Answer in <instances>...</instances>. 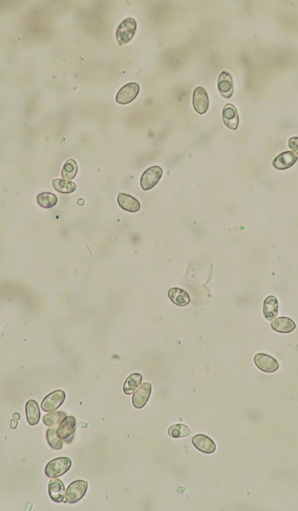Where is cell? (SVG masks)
<instances>
[{
    "instance_id": "obj_25",
    "label": "cell",
    "mask_w": 298,
    "mask_h": 511,
    "mask_svg": "<svg viewBox=\"0 0 298 511\" xmlns=\"http://www.w3.org/2000/svg\"><path fill=\"white\" fill-rule=\"evenodd\" d=\"M78 170L76 162L73 160L67 161L62 170L63 179L68 181L74 179L77 175Z\"/></svg>"
},
{
    "instance_id": "obj_22",
    "label": "cell",
    "mask_w": 298,
    "mask_h": 511,
    "mask_svg": "<svg viewBox=\"0 0 298 511\" xmlns=\"http://www.w3.org/2000/svg\"><path fill=\"white\" fill-rule=\"evenodd\" d=\"M52 185L56 191L63 194H70L77 189V185L74 183L63 179L53 180Z\"/></svg>"
},
{
    "instance_id": "obj_30",
    "label": "cell",
    "mask_w": 298,
    "mask_h": 511,
    "mask_svg": "<svg viewBox=\"0 0 298 511\" xmlns=\"http://www.w3.org/2000/svg\"><path fill=\"white\" fill-rule=\"evenodd\" d=\"M13 418L14 420H20L21 419V416L18 413H15L13 415Z\"/></svg>"
},
{
    "instance_id": "obj_4",
    "label": "cell",
    "mask_w": 298,
    "mask_h": 511,
    "mask_svg": "<svg viewBox=\"0 0 298 511\" xmlns=\"http://www.w3.org/2000/svg\"><path fill=\"white\" fill-rule=\"evenodd\" d=\"M163 176V170L159 166H153L143 173L141 185L143 190L148 191L156 186Z\"/></svg>"
},
{
    "instance_id": "obj_1",
    "label": "cell",
    "mask_w": 298,
    "mask_h": 511,
    "mask_svg": "<svg viewBox=\"0 0 298 511\" xmlns=\"http://www.w3.org/2000/svg\"><path fill=\"white\" fill-rule=\"evenodd\" d=\"M137 28V22L134 18H127L121 23L116 32V38L120 46L130 42L133 39Z\"/></svg>"
},
{
    "instance_id": "obj_18",
    "label": "cell",
    "mask_w": 298,
    "mask_h": 511,
    "mask_svg": "<svg viewBox=\"0 0 298 511\" xmlns=\"http://www.w3.org/2000/svg\"><path fill=\"white\" fill-rule=\"evenodd\" d=\"M263 314L266 319L270 321L276 318L278 311V304L276 297H267L263 304Z\"/></svg>"
},
{
    "instance_id": "obj_13",
    "label": "cell",
    "mask_w": 298,
    "mask_h": 511,
    "mask_svg": "<svg viewBox=\"0 0 298 511\" xmlns=\"http://www.w3.org/2000/svg\"><path fill=\"white\" fill-rule=\"evenodd\" d=\"M218 89L222 96L229 99L233 94V87L232 79L229 73L223 71L221 73L218 80Z\"/></svg>"
},
{
    "instance_id": "obj_8",
    "label": "cell",
    "mask_w": 298,
    "mask_h": 511,
    "mask_svg": "<svg viewBox=\"0 0 298 511\" xmlns=\"http://www.w3.org/2000/svg\"><path fill=\"white\" fill-rule=\"evenodd\" d=\"M254 362L256 366L265 373H274L279 368L277 362L266 354L258 353L255 355Z\"/></svg>"
},
{
    "instance_id": "obj_14",
    "label": "cell",
    "mask_w": 298,
    "mask_h": 511,
    "mask_svg": "<svg viewBox=\"0 0 298 511\" xmlns=\"http://www.w3.org/2000/svg\"><path fill=\"white\" fill-rule=\"evenodd\" d=\"M297 161V155L290 151L283 152L273 162V167L278 170H285L291 167Z\"/></svg>"
},
{
    "instance_id": "obj_17",
    "label": "cell",
    "mask_w": 298,
    "mask_h": 511,
    "mask_svg": "<svg viewBox=\"0 0 298 511\" xmlns=\"http://www.w3.org/2000/svg\"><path fill=\"white\" fill-rule=\"evenodd\" d=\"M168 296L173 303L181 306H186L191 301L190 295L187 291L178 287H173L169 290Z\"/></svg>"
},
{
    "instance_id": "obj_7",
    "label": "cell",
    "mask_w": 298,
    "mask_h": 511,
    "mask_svg": "<svg viewBox=\"0 0 298 511\" xmlns=\"http://www.w3.org/2000/svg\"><path fill=\"white\" fill-rule=\"evenodd\" d=\"M193 105L196 112L200 115L205 114L209 109L208 94L202 87H198L193 94Z\"/></svg>"
},
{
    "instance_id": "obj_29",
    "label": "cell",
    "mask_w": 298,
    "mask_h": 511,
    "mask_svg": "<svg viewBox=\"0 0 298 511\" xmlns=\"http://www.w3.org/2000/svg\"><path fill=\"white\" fill-rule=\"evenodd\" d=\"M18 422L16 420H12L11 422V427L12 429H16L18 426Z\"/></svg>"
},
{
    "instance_id": "obj_15",
    "label": "cell",
    "mask_w": 298,
    "mask_h": 511,
    "mask_svg": "<svg viewBox=\"0 0 298 511\" xmlns=\"http://www.w3.org/2000/svg\"><path fill=\"white\" fill-rule=\"evenodd\" d=\"M48 493L52 501L62 502L65 499V487L61 480H51L48 484Z\"/></svg>"
},
{
    "instance_id": "obj_3",
    "label": "cell",
    "mask_w": 298,
    "mask_h": 511,
    "mask_svg": "<svg viewBox=\"0 0 298 511\" xmlns=\"http://www.w3.org/2000/svg\"><path fill=\"white\" fill-rule=\"evenodd\" d=\"M88 483L84 480H78L72 483L66 491V498L68 502L75 503L81 500L88 490Z\"/></svg>"
},
{
    "instance_id": "obj_6",
    "label": "cell",
    "mask_w": 298,
    "mask_h": 511,
    "mask_svg": "<svg viewBox=\"0 0 298 511\" xmlns=\"http://www.w3.org/2000/svg\"><path fill=\"white\" fill-rule=\"evenodd\" d=\"M139 92V86L137 83H130L123 87L116 96V101L121 105H127L133 101Z\"/></svg>"
},
{
    "instance_id": "obj_2",
    "label": "cell",
    "mask_w": 298,
    "mask_h": 511,
    "mask_svg": "<svg viewBox=\"0 0 298 511\" xmlns=\"http://www.w3.org/2000/svg\"><path fill=\"white\" fill-rule=\"evenodd\" d=\"M72 462L69 457L56 458L47 464L45 468V473L48 478H58L69 471Z\"/></svg>"
},
{
    "instance_id": "obj_26",
    "label": "cell",
    "mask_w": 298,
    "mask_h": 511,
    "mask_svg": "<svg viewBox=\"0 0 298 511\" xmlns=\"http://www.w3.org/2000/svg\"><path fill=\"white\" fill-rule=\"evenodd\" d=\"M168 433L169 436L172 438H178L188 436L191 434V431L187 426L182 424H177L169 428Z\"/></svg>"
},
{
    "instance_id": "obj_31",
    "label": "cell",
    "mask_w": 298,
    "mask_h": 511,
    "mask_svg": "<svg viewBox=\"0 0 298 511\" xmlns=\"http://www.w3.org/2000/svg\"><path fill=\"white\" fill-rule=\"evenodd\" d=\"M84 202H85L84 200L83 199H80L78 200V203L79 204V206H82L84 205Z\"/></svg>"
},
{
    "instance_id": "obj_10",
    "label": "cell",
    "mask_w": 298,
    "mask_h": 511,
    "mask_svg": "<svg viewBox=\"0 0 298 511\" xmlns=\"http://www.w3.org/2000/svg\"><path fill=\"white\" fill-rule=\"evenodd\" d=\"M222 120L227 127L236 130L239 126V117L237 110L231 104L226 105L222 113Z\"/></svg>"
},
{
    "instance_id": "obj_12",
    "label": "cell",
    "mask_w": 298,
    "mask_h": 511,
    "mask_svg": "<svg viewBox=\"0 0 298 511\" xmlns=\"http://www.w3.org/2000/svg\"><path fill=\"white\" fill-rule=\"evenodd\" d=\"M192 441L195 447L203 453H212L216 449L213 441L205 435H196L192 438Z\"/></svg>"
},
{
    "instance_id": "obj_20",
    "label": "cell",
    "mask_w": 298,
    "mask_h": 511,
    "mask_svg": "<svg viewBox=\"0 0 298 511\" xmlns=\"http://www.w3.org/2000/svg\"><path fill=\"white\" fill-rule=\"evenodd\" d=\"M26 415L30 425L35 426L39 423L40 412L38 404L34 400H30L26 404Z\"/></svg>"
},
{
    "instance_id": "obj_19",
    "label": "cell",
    "mask_w": 298,
    "mask_h": 511,
    "mask_svg": "<svg viewBox=\"0 0 298 511\" xmlns=\"http://www.w3.org/2000/svg\"><path fill=\"white\" fill-rule=\"evenodd\" d=\"M274 331L280 333H289L296 328L293 321L286 317H280L274 320L271 324Z\"/></svg>"
},
{
    "instance_id": "obj_28",
    "label": "cell",
    "mask_w": 298,
    "mask_h": 511,
    "mask_svg": "<svg viewBox=\"0 0 298 511\" xmlns=\"http://www.w3.org/2000/svg\"><path fill=\"white\" fill-rule=\"evenodd\" d=\"M288 146L290 149L298 155V137L290 138L288 141Z\"/></svg>"
},
{
    "instance_id": "obj_9",
    "label": "cell",
    "mask_w": 298,
    "mask_h": 511,
    "mask_svg": "<svg viewBox=\"0 0 298 511\" xmlns=\"http://www.w3.org/2000/svg\"><path fill=\"white\" fill-rule=\"evenodd\" d=\"M76 430V420L73 416H67L60 423L56 430V434L62 440H66L73 436Z\"/></svg>"
},
{
    "instance_id": "obj_5",
    "label": "cell",
    "mask_w": 298,
    "mask_h": 511,
    "mask_svg": "<svg viewBox=\"0 0 298 511\" xmlns=\"http://www.w3.org/2000/svg\"><path fill=\"white\" fill-rule=\"evenodd\" d=\"M65 392L57 390L48 395L41 404V408L44 412H49L56 411L63 403L66 399Z\"/></svg>"
},
{
    "instance_id": "obj_23",
    "label": "cell",
    "mask_w": 298,
    "mask_h": 511,
    "mask_svg": "<svg viewBox=\"0 0 298 511\" xmlns=\"http://www.w3.org/2000/svg\"><path fill=\"white\" fill-rule=\"evenodd\" d=\"M37 201L41 207L50 209L57 203L58 198L52 193L43 192L37 196Z\"/></svg>"
},
{
    "instance_id": "obj_24",
    "label": "cell",
    "mask_w": 298,
    "mask_h": 511,
    "mask_svg": "<svg viewBox=\"0 0 298 511\" xmlns=\"http://www.w3.org/2000/svg\"><path fill=\"white\" fill-rule=\"evenodd\" d=\"M67 417L66 413L57 412L51 413L45 415L43 418V421L45 425L51 428H55L64 418Z\"/></svg>"
},
{
    "instance_id": "obj_16",
    "label": "cell",
    "mask_w": 298,
    "mask_h": 511,
    "mask_svg": "<svg viewBox=\"0 0 298 511\" xmlns=\"http://www.w3.org/2000/svg\"><path fill=\"white\" fill-rule=\"evenodd\" d=\"M118 203L121 208L130 213H137L141 208V204L137 199L124 193L119 194Z\"/></svg>"
},
{
    "instance_id": "obj_21",
    "label": "cell",
    "mask_w": 298,
    "mask_h": 511,
    "mask_svg": "<svg viewBox=\"0 0 298 511\" xmlns=\"http://www.w3.org/2000/svg\"><path fill=\"white\" fill-rule=\"evenodd\" d=\"M142 378V375L138 373L132 374L128 377L124 385V393L127 395L133 394L135 389L141 384Z\"/></svg>"
},
{
    "instance_id": "obj_11",
    "label": "cell",
    "mask_w": 298,
    "mask_h": 511,
    "mask_svg": "<svg viewBox=\"0 0 298 511\" xmlns=\"http://www.w3.org/2000/svg\"><path fill=\"white\" fill-rule=\"evenodd\" d=\"M152 392V385L149 383H143L136 391L133 397V403L137 408L144 407L149 400Z\"/></svg>"
},
{
    "instance_id": "obj_27",
    "label": "cell",
    "mask_w": 298,
    "mask_h": 511,
    "mask_svg": "<svg viewBox=\"0 0 298 511\" xmlns=\"http://www.w3.org/2000/svg\"><path fill=\"white\" fill-rule=\"evenodd\" d=\"M46 437L48 444L52 448L58 450L63 448V442L62 439L56 435L55 428H50L47 430Z\"/></svg>"
}]
</instances>
